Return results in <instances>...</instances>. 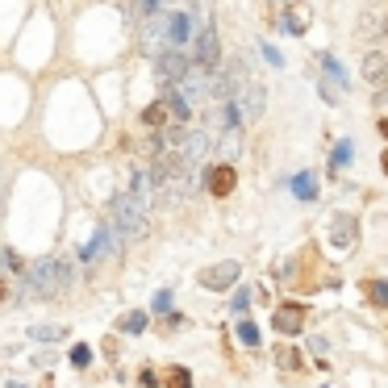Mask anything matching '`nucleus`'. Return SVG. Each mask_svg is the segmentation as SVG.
Returning a JSON list of instances; mask_svg holds the SVG:
<instances>
[{
    "label": "nucleus",
    "mask_w": 388,
    "mask_h": 388,
    "mask_svg": "<svg viewBox=\"0 0 388 388\" xmlns=\"http://www.w3.org/2000/svg\"><path fill=\"white\" fill-rule=\"evenodd\" d=\"M276 363H280L284 372H297V368H301V355H297L293 346H276Z\"/></svg>",
    "instance_id": "nucleus-20"
},
{
    "label": "nucleus",
    "mask_w": 388,
    "mask_h": 388,
    "mask_svg": "<svg viewBox=\"0 0 388 388\" xmlns=\"http://www.w3.org/2000/svg\"><path fill=\"white\" fill-rule=\"evenodd\" d=\"M0 263H4L13 276H21V255H17V251H4V255H0Z\"/></svg>",
    "instance_id": "nucleus-27"
},
{
    "label": "nucleus",
    "mask_w": 388,
    "mask_h": 388,
    "mask_svg": "<svg viewBox=\"0 0 388 388\" xmlns=\"http://www.w3.org/2000/svg\"><path fill=\"white\" fill-rule=\"evenodd\" d=\"M188 67H192V63H188L184 50H159V54H155V76H159L163 84H180Z\"/></svg>",
    "instance_id": "nucleus-5"
},
{
    "label": "nucleus",
    "mask_w": 388,
    "mask_h": 388,
    "mask_svg": "<svg viewBox=\"0 0 388 388\" xmlns=\"http://www.w3.org/2000/svg\"><path fill=\"white\" fill-rule=\"evenodd\" d=\"M167 388H192V376H188V368H172V376H167Z\"/></svg>",
    "instance_id": "nucleus-24"
},
{
    "label": "nucleus",
    "mask_w": 388,
    "mask_h": 388,
    "mask_svg": "<svg viewBox=\"0 0 388 388\" xmlns=\"http://www.w3.org/2000/svg\"><path fill=\"white\" fill-rule=\"evenodd\" d=\"M122 234H117V225L113 221H105L100 230H96V238L84 247V259H117L122 255V242H117Z\"/></svg>",
    "instance_id": "nucleus-4"
},
{
    "label": "nucleus",
    "mask_w": 388,
    "mask_h": 388,
    "mask_svg": "<svg viewBox=\"0 0 388 388\" xmlns=\"http://www.w3.org/2000/svg\"><path fill=\"white\" fill-rule=\"evenodd\" d=\"M380 167H384V175H388V151H384V155H380Z\"/></svg>",
    "instance_id": "nucleus-33"
},
{
    "label": "nucleus",
    "mask_w": 388,
    "mask_h": 388,
    "mask_svg": "<svg viewBox=\"0 0 388 388\" xmlns=\"http://www.w3.org/2000/svg\"><path fill=\"white\" fill-rule=\"evenodd\" d=\"M263 54H267V63H271V67H280V63H284V59H280V50H276V46H267V42H263Z\"/></svg>",
    "instance_id": "nucleus-31"
},
{
    "label": "nucleus",
    "mask_w": 388,
    "mask_h": 388,
    "mask_svg": "<svg viewBox=\"0 0 388 388\" xmlns=\"http://www.w3.org/2000/svg\"><path fill=\"white\" fill-rule=\"evenodd\" d=\"M109 221L117 225V234L129 238V242H142V238H151V221H146V209L129 196V192H117L113 201H109Z\"/></svg>",
    "instance_id": "nucleus-2"
},
{
    "label": "nucleus",
    "mask_w": 388,
    "mask_h": 388,
    "mask_svg": "<svg viewBox=\"0 0 388 388\" xmlns=\"http://www.w3.org/2000/svg\"><path fill=\"white\" fill-rule=\"evenodd\" d=\"M271 326H276L280 334H288V339H293V334H301V330H305V305H280V309H276V317H271Z\"/></svg>",
    "instance_id": "nucleus-10"
},
{
    "label": "nucleus",
    "mask_w": 388,
    "mask_h": 388,
    "mask_svg": "<svg viewBox=\"0 0 388 388\" xmlns=\"http://www.w3.org/2000/svg\"><path fill=\"white\" fill-rule=\"evenodd\" d=\"M163 109H167V117H175V122H188V113H192V105L180 96V88L172 84V92L163 96Z\"/></svg>",
    "instance_id": "nucleus-14"
},
{
    "label": "nucleus",
    "mask_w": 388,
    "mask_h": 388,
    "mask_svg": "<svg viewBox=\"0 0 388 388\" xmlns=\"http://www.w3.org/2000/svg\"><path fill=\"white\" fill-rule=\"evenodd\" d=\"M192 42H196V63L213 71V67H217V59H221V54H217V30H213V25H201Z\"/></svg>",
    "instance_id": "nucleus-11"
},
{
    "label": "nucleus",
    "mask_w": 388,
    "mask_h": 388,
    "mask_svg": "<svg viewBox=\"0 0 388 388\" xmlns=\"http://www.w3.org/2000/svg\"><path fill=\"white\" fill-rule=\"evenodd\" d=\"M330 234H334V242H339V247H351V242L359 238V221H355L351 213H339V217H334V225H330Z\"/></svg>",
    "instance_id": "nucleus-12"
},
{
    "label": "nucleus",
    "mask_w": 388,
    "mask_h": 388,
    "mask_svg": "<svg viewBox=\"0 0 388 388\" xmlns=\"http://www.w3.org/2000/svg\"><path fill=\"white\" fill-rule=\"evenodd\" d=\"M230 309H234V313H247V309H251V288H238L234 301H230Z\"/></svg>",
    "instance_id": "nucleus-25"
},
{
    "label": "nucleus",
    "mask_w": 388,
    "mask_h": 388,
    "mask_svg": "<svg viewBox=\"0 0 388 388\" xmlns=\"http://www.w3.org/2000/svg\"><path fill=\"white\" fill-rule=\"evenodd\" d=\"M238 263L234 259H225V263H213V267H205L201 271V288H209V293H221V288H234L238 284Z\"/></svg>",
    "instance_id": "nucleus-6"
},
{
    "label": "nucleus",
    "mask_w": 388,
    "mask_h": 388,
    "mask_svg": "<svg viewBox=\"0 0 388 388\" xmlns=\"http://www.w3.org/2000/svg\"><path fill=\"white\" fill-rule=\"evenodd\" d=\"M263 100H267L263 84H247L238 96H234V105H238V113H242L247 122H259V117H263Z\"/></svg>",
    "instance_id": "nucleus-9"
},
{
    "label": "nucleus",
    "mask_w": 388,
    "mask_h": 388,
    "mask_svg": "<svg viewBox=\"0 0 388 388\" xmlns=\"http://www.w3.org/2000/svg\"><path fill=\"white\" fill-rule=\"evenodd\" d=\"M196 38V25L184 8H172L167 13V50H184V46Z\"/></svg>",
    "instance_id": "nucleus-7"
},
{
    "label": "nucleus",
    "mask_w": 388,
    "mask_h": 388,
    "mask_svg": "<svg viewBox=\"0 0 388 388\" xmlns=\"http://www.w3.org/2000/svg\"><path fill=\"white\" fill-rule=\"evenodd\" d=\"M384 34H388V17H384Z\"/></svg>",
    "instance_id": "nucleus-35"
},
{
    "label": "nucleus",
    "mask_w": 388,
    "mask_h": 388,
    "mask_svg": "<svg viewBox=\"0 0 388 388\" xmlns=\"http://www.w3.org/2000/svg\"><path fill=\"white\" fill-rule=\"evenodd\" d=\"M167 122V109H163V100L159 105H151L146 113H142V126H163Z\"/></svg>",
    "instance_id": "nucleus-23"
},
{
    "label": "nucleus",
    "mask_w": 388,
    "mask_h": 388,
    "mask_svg": "<svg viewBox=\"0 0 388 388\" xmlns=\"http://www.w3.org/2000/svg\"><path fill=\"white\" fill-rule=\"evenodd\" d=\"M380 134H384V138H388V117H384V122H380Z\"/></svg>",
    "instance_id": "nucleus-34"
},
{
    "label": "nucleus",
    "mask_w": 388,
    "mask_h": 388,
    "mask_svg": "<svg viewBox=\"0 0 388 388\" xmlns=\"http://www.w3.org/2000/svg\"><path fill=\"white\" fill-rule=\"evenodd\" d=\"M159 8H163V0H138V17H142V21H146V17H155Z\"/></svg>",
    "instance_id": "nucleus-26"
},
{
    "label": "nucleus",
    "mask_w": 388,
    "mask_h": 388,
    "mask_svg": "<svg viewBox=\"0 0 388 388\" xmlns=\"http://www.w3.org/2000/svg\"><path fill=\"white\" fill-rule=\"evenodd\" d=\"M117 326H122V334H142L146 330V313H126Z\"/></svg>",
    "instance_id": "nucleus-21"
},
{
    "label": "nucleus",
    "mask_w": 388,
    "mask_h": 388,
    "mask_svg": "<svg viewBox=\"0 0 388 388\" xmlns=\"http://www.w3.org/2000/svg\"><path fill=\"white\" fill-rule=\"evenodd\" d=\"M71 363H76V368H88V363H92V351H88V346H71Z\"/></svg>",
    "instance_id": "nucleus-28"
},
{
    "label": "nucleus",
    "mask_w": 388,
    "mask_h": 388,
    "mask_svg": "<svg viewBox=\"0 0 388 388\" xmlns=\"http://www.w3.org/2000/svg\"><path fill=\"white\" fill-rule=\"evenodd\" d=\"M163 4H167V8H188L192 0H163Z\"/></svg>",
    "instance_id": "nucleus-32"
},
{
    "label": "nucleus",
    "mask_w": 388,
    "mask_h": 388,
    "mask_svg": "<svg viewBox=\"0 0 388 388\" xmlns=\"http://www.w3.org/2000/svg\"><path fill=\"white\" fill-rule=\"evenodd\" d=\"M238 339H242V346H259V326L242 317V322H238Z\"/></svg>",
    "instance_id": "nucleus-22"
},
{
    "label": "nucleus",
    "mask_w": 388,
    "mask_h": 388,
    "mask_svg": "<svg viewBox=\"0 0 388 388\" xmlns=\"http://www.w3.org/2000/svg\"><path fill=\"white\" fill-rule=\"evenodd\" d=\"M293 192H297L301 201H313V196H317V180H313V172L293 175Z\"/></svg>",
    "instance_id": "nucleus-15"
},
{
    "label": "nucleus",
    "mask_w": 388,
    "mask_h": 388,
    "mask_svg": "<svg viewBox=\"0 0 388 388\" xmlns=\"http://www.w3.org/2000/svg\"><path fill=\"white\" fill-rule=\"evenodd\" d=\"M346 159H351V146H346V142H339V146H334V167H343Z\"/></svg>",
    "instance_id": "nucleus-30"
},
{
    "label": "nucleus",
    "mask_w": 388,
    "mask_h": 388,
    "mask_svg": "<svg viewBox=\"0 0 388 388\" xmlns=\"http://www.w3.org/2000/svg\"><path fill=\"white\" fill-rule=\"evenodd\" d=\"M172 309V288H163L159 297H155V313H167Z\"/></svg>",
    "instance_id": "nucleus-29"
},
{
    "label": "nucleus",
    "mask_w": 388,
    "mask_h": 388,
    "mask_svg": "<svg viewBox=\"0 0 388 388\" xmlns=\"http://www.w3.org/2000/svg\"><path fill=\"white\" fill-rule=\"evenodd\" d=\"M322 67H326V80H330V84H339V88L346 84V71L339 67V59H334V54H322Z\"/></svg>",
    "instance_id": "nucleus-19"
},
{
    "label": "nucleus",
    "mask_w": 388,
    "mask_h": 388,
    "mask_svg": "<svg viewBox=\"0 0 388 388\" xmlns=\"http://www.w3.org/2000/svg\"><path fill=\"white\" fill-rule=\"evenodd\" d=\"M363 293H368V301L376 305V309H388V284H384V280H368V284H363Z\"/></svg>",
    "instance_id": "nucleus-17"
},
{
    "label": "nucleus",
    "mask_w": 388,
    "mask_h": 388,
    "mask_svg": "<svg viewBox=\"0 0 388 388\" xmlns=\"http://www.w3.org/2000/svg\"><path fill=\"white\" fill-rule=\"evenodd\" d=\"M284 25H288L293 34H305V30H309V8H305V4H293L288 17H284Z\"/></svg>",
    "instance_id": "nucleus-16"
},
{
    "label": "nucleus",
    "mask_w": 388,
    "mask_h": 388,
    "mask_svg": "<svg viewBox=\"0 0 388 388\" xmlns=\"http://www.w3.org/2000/svg\"><path fill=\"white\" fill-rule=\"evenodd\" d=\"M234 184H238L234 163H213V167L205 172V188H209L213 196H230V192H234Z\"/></svg>",
    "instance_id": "nucleus-8"
},
{
    "label": "nucleus",
    "mask_w": 388,
    "mask_h": 388,
    "mask_svg": "<svg viewBox=\"0 0 388 388\" xmlns=\"http://www.w3.org/2000/svg\"><path fill=\"white\" fill-rule=\"evenodd\" d=\"M76 284V267L67 255H50L34 267L21 271V288H17V301H34V297H59Z\"/></svg>",
    "instance_id": "nucleus-1"
},
{
    "label": "nucleus",
    "mask_w": 388,
    "mask_h": 388,
    "mask_svg": "<svg viewBox=\"0 0 388 388\" xmlns=\"http://www.w3.org/2000/svg\"><path fill=\"white\" fill-rule=\"evenodd\" d=\"M363 80H368V84H384L388 80V59L380 50H372V54L363 59Z\"/></svg>",
    "instance_id": "nucleus-13"
},
{
    "label": "nucleus",
    "mask_w": 388,
    "mask_h": 388,
    "mask_svg": "<svg viewBox=\"0 0 388 388\" xmlns=\"http://www.w3.org/2000/svg\"><path fill=\"white\" fill-rule=\"evenodd\" d=\"M30 339H34V343H59V339H67V330H63V326H34Z\"/></svg>",
    "instance_id": "nucleus-18"
},
{
    "label": "nucleus",
    "mask_w": 388,
    "mask_h": 388,
    "mask_svg": "<svg viewBox=\"0 0 388 388\" xmlns=\"http://www.w3.org/2000/svg\"><path fill=\"white\" fill-rule=\"evenodd\" d=\"M138 38H142V54H159V50H167V13L159 8L155 17H146L142 21V30H138Z\"/></svg>",
    "instance_id": "nucleus-3"
}]
</instances>
